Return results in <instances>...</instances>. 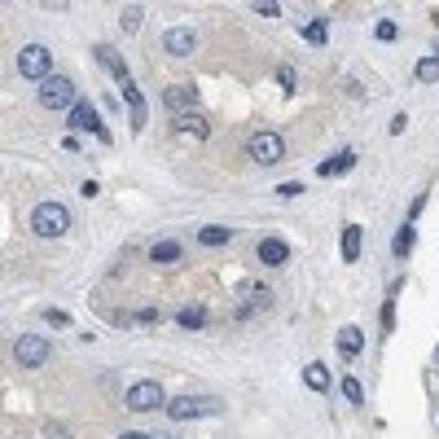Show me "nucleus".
Wrapping results in <instances>:
<instances>
[{
  "instance_id": "obj_10",
  "label": "nucleus",
  "mask_w": 439,
  "mask_h": 439,
  "mask_svg": "<svg viewBox=\"0 0 439 439\" xmlns=\"http://www.w3.org/2000/svg\"><path fill=\"white\" fill-rule=\"evenodd\" d=\"M193 102H198V88H193V84H172L167 92H162V106H167L176 119H181V115H185V110H189Z\"/></svg>"
},
{
  "instance_id": "obj_26",
  "label": "nucleus",
  "mask_w": 439,
  "mask_h": 439,
  "mask_svg": "<svg viewBox=\"0 0 439 439\" xmlns=\"http://www.w3.org/2000/svg\"><path fill=\"white\" fill-rule=\"evenodd\" d=\"M119 22H123V31H137V27H141V5H127V9L119 13Z\"/></svg>"
},
{
  "instance_id": "obj_2",
  "label": "nucleus",
  "mask_w": 439,
  "mask_h": 439,
  "mask_svg": "<svg viewBox=\"0 0 439 439\" xmlns=\"http://www.w3.org/2000/svg\"><path fill=\"white\" fill-rule=\"evenodd\" d=\"M48 71H53V53H48L44 44H27V48H18V75L22 79H48Z\"/></svg>"
},
{
  "instance_id": "obj_1",
  "label": "nucleus",
  "mask_w": 439,
  "mask_h": 439,
  "mask_svg": "<svg viewBox=\"0 0 439 439\" xmlns=\"http://www.w3.org/2000/svg\"><path fill=\"white\" fill-rule=\"evenodd\" d=\"M31 229H36L40 237H62L71 229V211L62 202H40L36 211H31Z\"/></svg>"
},
{
  "instance_id": "obj_28",
  "label": "nucleus",
  "mask_w": 439,
  "mask_h": 439,
  "mask_svg": "<svg viewBox=\"0 0 439 439\" xmlns=\"http://www.w3.org/2000/svg\"><path fill=\"white\" fill-rule=\"evenodd\" d=\"M44 321H48V325H57V330H67V325H71V316H67V312H57V307H44Z\"/></svg>"
},
{
  "instance_id": "obj_29",
  "label": "nucleus",
  "mask_w": 439,
  "mask_h": 439,
  "mask_svg": "<svg viewBox=\"0 0 439 439\" xmlns=\"http://www.w3.org/2000/svg\"><path fill=\"white\" fill-rule=\"evenodd\" d=\"M277 193H281V198H299V193H303V181H286V185H277Z\"/></svg>"
},
{
  "instance_id": "obj_31",
  "label": "nucleus",
  "mask_w": 439,
  "mask_h": 439,
  "mask_svg": "<svg viewBox=\"0 0 439 439\" xmlns=\"http://www.w3.org/2000/svg\"><path fill=\"white\" fill-rule=\"evenodd\" d=\"M396 31H400L396 22H378V40H396Z\"/></svg>"
},
{
  "instance_id": "obj_20",
  "label": "nucleus",
  "mask_w": 439,
  "mask_h": 439,
  "mask_svg": "<svg viewBox=\"0 0 439 439\" xmlns=\"http://www.w3.org/2000/svg\"><path fill=\"white\" fill-rule=\"evenodd\" d=\"M229 237H233V229H224V224H207V229L198 233V242H202V246H224Z\"/></svg>"
},
{
  "instance_id": "obj_32",
  "label": "nucleus",
  "mask_w": 439,
  "mask_h": 439,
  "mask_svg": "<svg viewBox=\"0 0 439 439\" xmlns=\"http://www.w3.org/2000/svg\"><path fill=\"white\" fill-rule=\"evenodd\" d=\"M119 439H154V435H141V431H123Z\"/></svg>"
},
{
  "instance_id": "obj_3",
  "label": "nucleus",
  "mask_w": 439,
  "mask_h": 439,
  "mask_svg": "<svg viewBox=\"0 0 439 439\" xmlns=\"http://www.w3.org/2000/svg\"><path fill=\"white\" fill-rule=\"evenodd\" d=\"M40 102L48 110H75L79 97H75V84H71L67 75H48L44 84H40Z\"/></svg>"
},
{
  "instance_id": "obj_12",
  "label": "nucleus",
  "mask_w": 439,
  "mask_h": 439,
  "mask_svg": "<svg viewBox=\"0 0 439 439\" xmlns=\"http://www.w3.org/2000/svg\"><path fill=\"white\" fill-rule=\"evenodd\" d=\"M286 259H290V246H286L281 237H264V242H259V264H268V268H281Z\"/></svg>"
},
{
  "instance_id": "obj_24",
  "label": "nucleus",
  "mask_w": 439,
  "mask_h": 439,
  "mask_svg": "<svg viewBox=\"0 0 439 439\" xmlns=\"http://www.w3.org/2000/svg\"><path fill=\"white\" fill-rule=\"evenodd\" d=\"M417 79L421 84H439V57H421L417 62Z\"/></svg>"
},
{
  "instance_id": "obj_18",
  "label": "nucleus",
  "mask_w": 439,
  "mask_h": 439,
  "mask_svg": "<svg viewBox=\"0 0 439 439\" xmlns=\"http://www.w3.org/2000/svg\"><path fill=\"white\" fill-rule=\"evenodd\" d=\"M303 382L312 386V391H325V386H330V369H325L321 361H312V365L303 369Z\"/></svg>"
},
{
  "instance_id": "obj_30",
  "label": "nucleus",
  "mask_w": 439,
  "mask_h": 439,
  "mask_svg": "<svg viewBox=\"0 0 439 439\" xmlns=\"http://www.w3.org/2000/svg\"><path fill=\"white\" fill-rule=\"evenodd\" d=\"M255 13H264V18H277V13H281V5H272V0L264 5V0H259V5H255Z\"/></svg>"
},
{
  "instance_id": "obj_9",
  "label": "nucleus",
  "mask_w": 439,
  "mask_h": 439,
  "mask_svg": "<svg viewBox=\"0 0 439 439\" xmlns=\"http://www.w3.org/2000/svg\"><path fill=\"white\" fill-rule=\"evenodd\" d=\"M71 132H97L102 141H110V132H106V123L97 119V106L92 102H75V110H71Z\"/></svg>"
},
{
  "instance_id": "obj_8",
  "label": "nucleus",
  "mask_w": 439,
  "mask_h": 439,
  "mask_svg": "<svg viewBox=\"0 0 439 439\" xmlns=\"http://www.w3.org/2000/svg\"><path fill=\"white\" fill-rule=\"evenodd\" d=\"M268 303H272V290H264V286H242V303L233 307V316L237 321H246V316H255V312H268Z\"/></svg>"
},
{
  "instance_id": "obj_25",
  "label": "nucleus",
  "mask_w": 439,
  "mask_h": 439,
  "mask_svg": "<svg viewBox=\"0 0 439 439\" xmlns=\"http://www.w3.org/2000/svg\"><path fill=\"white\" fill-rule=\"evenodd\" d=\"M413 242H417V233H413V224H404V229L396 233V242H391V246H396V255L404 259V255H409V251H413Z\"/></svg>"
},
{
  "instance_id": "obj_4",
  "label": "nucleus",
  "mask_w": 439,
  "mask_h": 439,
  "mask_svg": "<svg viewBox=\"0 0 439 439\" xmlns=\"http://www.w3.org/2000/svg\"><path fill=\"white\" fill-rule=\"evenodd\" d=\"M246 154L259 162V167H277L281 154H286V141H281L277 132H255L251 145H246Z\"/></svg>"
},
{
  "instance_id": "obj_17",
  "label": "nucleus",
  "mask_w": 439,
  "mask_h": 439,
  "mask_svg": "<svg viewBox=\"0 0 439 439\" xmlns=\"http://www.w3.org/2000/svg\"><path fill=\"white\" fill-rule=\"evenodd\" d=\"M351 167H356V154H351V150H343L338 158L321 162V167H316V176H338V172H351Z\"/></svg>"
},
{
  "instance_id": "obj_6",
  "label": "nucleus",
  "mask_w": 439,
  "mask_h": 439,
  "mask_svg": "<svg viewBox=\"0 0 439 439\" xmlns=\"http://www.w3.org/2000/svg\"><path fill=\"white\" fill-rule=\"evenodd\" d=\"M13 361L22 369H40L48 361V338L44 334H22L18 343H13Z\"/></svg>"
},
{
  "instance_id": "obj_23",
  "label": "nucleus",
  "mask_w": 439,
  "mask_h": 439,
  "mask_svg": "<svg viewBox=\"0 0 439 439\" xmlns=\"http://www.w3.org/2000/svg\"><path fill=\"white\" fill-rule=\"evenodd\" d=\"M176 321H181V330H202L207 312H202V307H185V312H176Z\"/></svg>"
},
{
  "instance_id": "obj_19",
  "label": "nucleus",
  "mask_w": 439,
  "mask_h": 439,
  "mask_svg": "<svg viewBox=\"0 0 439 439\" xmlns=\"http://www.w3.org/2000/svg\"><path fill=\"white\" fill-rule=\"evenodd\" d=\"M176 132H181V137H193V141H202V137H207V123H202L198 115H181V119H176Z\"/></svg>"
},
{
  "instance_id": "obj_7",
  "label": "nucleus",
  "mask_w": 439,
  "mask_h": 439,
  "mask_svg": "<svg viewBox=\"0 0 439 439\" xmlns=\"http://www.w3.org/2000/svg\"><path fill=\"white\" fill-rule=\"evenodd\" d=\"M167 409L172 421H189V417H207V413H216V400H198V396H176L162 404Z\"/></svg>"
},
{
  "instance_id": "obj_16",
  "label": "nucleus",
  "mask_w": 439,
  "mask_h": 439,
  "mask_svg": "<svg viewBox=\"0 0 439 439\" xmlns=\"http://www.w3.org/2000/svg\"><path fill=\"white\" fill-rule=\"evenodd\" d=\"M343 259H347V264L361 259V224H347V229H343Z\"/></svg>"
},
{
  "instance_id": "obj_11",
  "label": "nucleus",
  "mask_w": 439,
  "mask_h": 439,
  "mask_svg": "<svg viewBox=\"0 0 439 439\" xmlns=\"http://www.w3.org/2000/svg\"><path fill=\"white\" fill-rule=\"evenodd\" d=\"M193 44H198V36H193V27H172L167 36H162V48H167L172 57H189Z\"/></svg>"
},
{
  "instance_id": "obj_15",
  "label": "nucleus",
  "mask_w": 439,
  "mask_h": 439,
  "mask_svg": "<svg viewBox=\"0 0 439 439\" xmlns=\"http://www.w3.org/2000/svg\"><path fill=\"white\" fill-rule=\"evenodd\" d=\"M338 351L343 356H361L365 351V334L356 330V325H343V330H338Z\"/></svg>"
},
{
  "instance_id": "obj_13",
  "label": "nucleus",
  "mask_w": 439,
  "mask_h": 439,
  "mask_svg": "<svg viewBox=\"0 0 439 439\" xmlns=\"http://www.w3.org/2000/svg\"><path fill=\"white\" fill-rule=\"evenodd\" d=\"M123 102H127V110H132V132H145V97L132 88V84H123Z\"/></svg>"
},
{
  "instance_id": "obj_21",
  "label": "nucleus",
  "mask_w": 439,
  "mask_h": 439,
  "mask_svg": "<svg viewBox=\"0 0 439 439\" xmlns=\"http://www.w3.org/2000/svg\"><path fill=\"white\" fill-rule=\"evenodd\" d=\"M150 259H154V264H172V259H181V242H154Z\"/></svg>"
},
{
  "instance_id": "obj_22",
  "label": "nucleus",
  "mask_w": 439,
  "mask_h": 439,
  "mask_svg": "<svg viewBox=\"0 0 439 439\" xmlns=\"http://www.w3.org/2000/svg\"><path fill=\"white\" fill-rule=\"evenodd\" d=\"M325 36H330V18H312L303 27V40L307 44H325Z\"/></svg>"
},
{
  "instance_id": "obj_5",
  "label": "nucleus",
  "mask_w": 439,
  "mask_h": 439,
  "mask_svg": "<svg viewBox=\"0 0 439 439\" xmlns=\"http://www.w3.org/2000/svg\"><path fill=\"white\" fill-rule=\"evenodd\" d=\"M123 404L132 413H150V409H162L167 396H162L158 382H132V386H127V396H123Z\"/></svg>"
},
{
  "instance_id": "obj_33",
  "label": "nucleus",
  "mask_w": 439,
  "mask_h": 439,
  "mask_svg": "<svg viewBox=\"0 0 439 439\" xmlns=\"http://www.w3.org/2000/svg\"><path fill=\"white\" fill-rule=\"evenodd\" d=\"M154 439H181V435H154Z\"/></svg>"
},
{
  "instance_id": "obj_14",
  "label": "nucleus",
  "mask_w": 439,
  "mask_h": 439,
  "mask_svg": "<svg viewBox=\"0 0 439 439\" xmlns=\"http://www.w3.org/2000/svg\"><path fill=\"white\" fill-rule=\"evenodd\" d=\"M97 62H102V67H110V71H115V79H119V84H132V75H127L123 57H119V53H115V48H110V44H97Z\"/></svg>"
},
{
  "instance_id": "obj_27",
  "label": "nucleus",
  "mask_w": 439,
  "mask_h": 439,
  "mask_svg": "<svg viewBox=\"0 0 439 439\" xmlns=\"http://www.w3.org/2000/svg\"><path fill=\"white\" fill-rule=\"evenodd\" d=\"M343 396H347L351 404H365V386L356 382V378H343Z\"/></svg>"
}]
</instances>
